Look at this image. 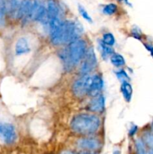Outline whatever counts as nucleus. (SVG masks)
Returning a JSON list of instances; mask_svg holds the SVG:
<instances>
[{
    "instance_id": "obj_27",
    "label": "nucleus",
    "mask_w": 153,
    "mask_h": 154,
    "mask_svg": "<svg viewBox=\"0 0 153 154\" xmlns=\"http://www.w3.org/2000/svg\"><path fill=\"white\" fill-rule=\"evenodd\" d=\"M60 154H79V153H75V152L70 151V150H64V151L62 152Z\"/></svg>"
},
{
    "instance_id": "obj_7",
    "label": "nucleus",
    "mask_w": 153,
    "mask_h": 154,
    "mask_svg": "<svg viewBox=\"0 0 153 154\" xmlns=\"http://www.w3.org/2000/svg\"><path fill=\"white\" fill-rule=\"evenodd\" d=\"M80 148L86 150H95L100 147V142L94 138H81L77 141Z\"/></svg>"
},
{
    "instance_id": "obj_18",
    "label": "nucleus",
    "mask_w": 153,
    "mask_h": 154,
    "mask_svg": "<svg viewBox=\"0 0 153 154\" xmlns=\"http://www.w3.org/2000/svg\"><path fill=\"white\" fill-rule=\"evenodd\" d=\"M102 42L108 46H113L115 44V38L112 33H105L103 35Z\"/></svg>"
},
{
    "instance_id": "obj_11",
    "label": "nucleus",
    "mask_w": 153,
    "mask_h": 154,
    "mask_svg": "<svg viewBox=\"0 0 153 154\" xmlns=\"http://www.w3.org/2000/svg\"><path fill=\"white\" fill-rule=\"evenodd\" d=\"M46 11H47L48 20L58 17L60 9L58 3L56 0H47L46 2Z\"/></svg>"
},
{
    "instance_id": "obj_15",
    "label": "nucleus",
    "mask_w": 153,
    "mask_h": 154,
    "mask_svg": "<svg viewBox=\"0 0 153 154\" xmlns=\"http://www.w3.org/2000/svg\"><path fill=\"white\" fill-rule=\"evenodd\" d=\"M111 63L116 67H120V66H124L125 61H124V57L122 55L118 54H114L110 57Z\"/></svg>"
},
{
    "instance_id": "obj_4",
    "label": "nucleus",
    "mask_w": 153,
    "mask_h": 154,
    "mask_svg": "<svg viewBox=\"0 0 153 154\" xmlns=\"http://www.w3.org/2000/svg\"><path fill=\"white\" fill-rule=\"evenodd\" d=\"M92 76L89 75H84L79 79L76 80L73 84L72 90L76 97H82L85 95L88 94L91 87Z\"/></svg>"
},
{
    "instance_id": "obj_1",
    "label": "nucleus",
    "mask_w": 153,
    "mask_h": 154,
    "mask_svg": "<svg viewBox=\"0 0 153 154\" xmlns=\"http://www.w3.org/2000/svg\"><path fill=\"white\" fill-rule=\"evenodd\" d=\"M82 29L79 23L70 20L62 22L59 26L50 32L51 42L55 45L70 43L78 39L79 35L82 33Z\"/></svg>"
},
{
    "instance_id": "obj_29",
    "label": "nucleus",
    "mask_w": 153,
    "mask_h": 154,
    "mask_svg": "<svg viewBox=\"0 0 153 154\" xmlns=\"http://www.w3.org/2000/svg\"><path fill=\"white\" fill-rule=\"evenodd\" d=\"M147 154H153V147H152V148L149 149V150H148V152L147 153Z\"/></svg>"
},
{
    "instance_id": "obj_12",
    "label": "nucleus",
    "mask_w": 153,
    "mask_h": 154,
    "mask_svg": "<svg viewBox=\"0 0 153 154\" xmlns=\"http://www.w3.org/2000/svg\"><path fill=\"white\" fill-rule=\"evenodd\" d=\"M30 51L29 45L28 41L25 38H20L16 42L15 45V53L16 55H22V54H27Z\"/></svg>"
},
{
    "instance_id": "obj_25",
    "label": "nucleus",
    "mask_w": 153,
    "mask_h": 154,
    "mask_svg": "<svg viewBox=\"0 0 153 154\" xmlns=\"http://www.w3.org/2000/svg\"><path fill=\"white\" fill-rule=\"evenodd\" d=\"M144 46H145V48L149 51L150 54L153 57V45H150V44H144Z\"/></svg>"
},
{
    "instance_id": "obj_2",
    "label": "nucleus",
    "mask_w": 153,
    "mask_h": 154,
    "mask_svg": "<svg viewBox=\"0 0 153 154\" xmlns=\"http://www.w3.org/2000/svg\"><path fill=\"white\" fill-rule=\"evenodd\" d=\"M86 51V42L76 39L69 43L67 48L60 51L58 56L64 64V69L70 71L84 58Z\"/></svg>"
},
{
    "instance_id": "obj_17",
    "label": "nucleus",
    "mask_w": 153,
    "mask_h": 154,
    "mask_svg": "<svg viewBox=\"0 0 153 154\" xmlns=\"http://www.w3.org/2000/svg\"><path fill=\"white\" fill-rule=\"evenodd\" d=\"M117 11V5L113 3L106 5L103 8V13L106 15H112Z\"/></svg>"
},
{
    "instance_id": "obj_13",
    "label": "nucleus",
    "mask_w": 153,
    "mask_h": 154,
    "mask_svg": "<svg viewBox=\"0 0 153 154\" xmlns=\"http://www.w3.org/2000/svg\"><path fill=\"white\" fill-rule=\"evenodd\" d=\"M20 2L19 0H6V12L13 17H17Z\"/></svg>"
},
{
    "instance_id": "obj_19",
    "label": "nucleus",
    "mask_w": 153,
    "mask_h": 154,
    "mask_svg": "<svg viewBox=\"0 0 153 154\" xmlns=\"http://www.w3.org/2000/svg\"><path fill=\"white\" fill-rule=\"evenodd\" d=\"M6 13V0H0V26L4 23Z\"/></svg>"
},
{
    "instance_id": "obj_6",
    "label": "nucleus",
    "mask_w": 153,
    "mask_h": 154,
    "mask_svg": "<svg viewBox=\"0 0 153 154\" xmlns=\"http://www.w3.org/2000/svg\"><path fill=\"white\" fill-rule=\"evenodd\" d=\"M0 136L2 137L3 140L6 144H13L16 138L14 127L11 124H8V123L3 124Z\"/></svg>"
},
{
    "instance_id": "obj_10",
    "label": "nucleus",
    "mask_w": 153,
    "mask_h": 154,
    "mask_svg": "<svg viewBox=\"0 0 153 154\" xmlns=\"http://www.w3.org/2000/svg\"><path fill=\"white\" fill-rule=\"evenodd\" d=\"M32 4V0H22L20 2L16 17L20 19L28 20Z\"/></svg>"
},
{
    "instance_id": "obj_31",
    "label": "nucleus",
    "mask_w": 153,
    "mask_h": 154,
    "mask_svg": "<svg viewBox=\"0 0 153 154\" xmlns=\"http://www.w3.org/2000/svg\"><path fill=\"white\" fill-rule=\"evenodd\" d=\"M113 154H120V152H119V151H118V150H116V151L114 152Z\"/></svg>"
},
{
    "instance_id": "obj_22",
    "label": "nucleus",
    "mask_w": 153,
    "mask_h": 154,
    "mask_svg": "<svg viewBox=\"0 0 153 154\" xmlns=\"http://www.w3.org/2000/svg\"><path fill=\"white\" fill-rule=\"evenodd\" d=\"M145 141L146 144L150 147V148L153 147V134L147 133L145 135Z\"/></svg>"
},
{
    "instance_id": "obj_24",
    "label": "nucleus",
    "mask_w": 153,
    "mask_h": 154,
    "mask_svg": "<svg viewBox=\"0 0 153 154\" xmlns=\"http://www.w3.org/2000/svg\"><path fill=\"white\" fill-rule=\"evenodd\" d=\"M116 75L118 78H123L124 80L128 79V75L124 70H120L119 72H117Z\"/></svg>"
},
{
    "instance_id": "obj_3",
    "label": "nucleus",
    "mask_w": 153,
    "mask_h": 154,
    "mask_svg": "<svg viewBox=\"0 0 153 154\" xmlns=\"http://www.w3.org/2000/svg\"><path fill=\"white\" fill-rule=\"evenodd\" d=\"M100 126V120L94 114H80L74 116L70 122L72 130L76 133L88 135L95 132Z\"/></svg>"
},
{
    "instance_id": "obj_28",
    "label": "nucleus",
    "mask_w": 153,
    "mask_h": 154,
    "mask_svg": "<svg viewBox=\"0 0 153 154\" xmlns=\"http://www.w3.org/2000/svg\"><path fill=\"white\" fill-rule=\"evenodd\" d=\"M79 154H97V153H92V152H89V151H83V152H81V153H80Z\"/></svg>"
},
{
    "instance_id": "obj_8",
    "label": "nucleus",
    "mask_w": 153,
    "mask_h": 154,
    "mask_svg": "<svg viewBox=\"0 0 153 154\" xmlns=\"http://www.w3.org/2000/svg\"><path fill=\"white\" fill-rule=\"evenodd\" d=\"M105 99L102 95L99 94L93 97L88 104V109L92 112H102L104 109Z\"/></svg>"
},
{
    "instance_id": "obj_21",
    "label": "nucleus",
    "mask_w": 153,
    "mask_h": 154,
    "mask_svg": "<svg viewBox=\"0 0 153 154\" xmlns=\"http://www.w3.org/2000/svg\"><path fill=\"white\" fill-rule=\"evenodd\" d=\"M78 11H79V12H80V14L81 16L82 17V18H84L86 20L88 21V22H89V23L92 22V19L91 17L89 16V14H88V12H87L86 10V9L84 8L82 5H78Z\"/></svg>"
},
{
    "instance_id": "obj_30",
    "label": "nucleus",
    "mask_w": 153,
    "mask_h": 154,
    "mask_svg": "<svg viewBox=\"0 0 153 154\" xmlns=\"http://www.w3.org/2000/svg\"><path fill=\"white\" fill-rule=\"evenodd\" d=\"M2 123H0V133H1L2 132Z\"/></svg>"
},
{
    "instance_id": "obj_14",
    "label": "nucleus",
    "mask_w": 153,
    "mask_h": 154,
    "mask_svg": "<svg viewBox=\"0 0 153 154\" xmlns=\"http://www.w3.org/2000/svg\"><path fill=\"white\" fill-rule=\"evenodd\" d=\"M121 91L122 93L123 97L125 99L127 102H130L131 99L132 93H133V90H132V87L128 82L124 81V82L122 84L121 86Z\"/></svg>"
},
{
    "instance_id": "obj_32",
    "label": "nucleus",
    "mask_w": 153,
    "mask_h": 154,
    "mask_svg": "<svg viewBox=\"0 0 153 154\" xmlns=\"http://www.w3.org/2000/svg\"><path fill=\"white\" fill-rule=\"evenodd\" d=\"M118 1H119V2H122V1H124V2H125L126 3H128V0H118Z\"/></svg>"
},
{
    "instance_id": "obj_23",
    "label": "nucleus",
    "mask_w": 153,
    "mask_h": 154,
    "mask_svg": "<svg viewBox=\"0 0 153 154\" xmlns=\"http://www.w3.org/2000/svg\"><path fill=\"white\" fill-rule=\"evenodd\" d=\"M132 35L136 39H138V40H140L141 39V32L139 29L136 27V28H134L132 29Z\"/></svg>"
},
{
    "instance_id": "obj_9",
    "label": "nucleus",
    "mask_w": 153,
    "mask_h": 154,
    "mask_svg": "<svg viewBox=\"0 0 153 154\" xmlns=\"http://www.w3.org/2000/svg\"><path fill=\"white\" fill-rule=\"evenodd\" d=\"M104 86V81L101 77L98 75H95L92 76V81L91 87H90L88 94L92 96H95L99 95L100 90H102Z\"/></svg>"
},
{
    "instance_id": "obj_5",
    "label": "nucleus",
    "mask_w": 153,
    "mask_h": 154,
    "mask_svg": "<svg viewBox=\"0 0 153 154\" xmlns=\"http://www.w3.org/2000/svg\"><path fill=\"white\" fill-rule=\"evenodd\" d=\"M96 65H97V58L94 49L90 48L89 49L87 50L86 54L84 57L83 61L80 69V73L82 75H88L95 68Z\"/></svg>"
},
{
    "instance_id": "obj_26",
    "label": "nucleus",
    "mask_w": 153,
    "mask_h": 154,
    "mask_svg": "<svg viewBox=\"0 0 153 154\" xmlns=\"http://www.w3.org/2000/svg\"><path fill=\"white\" fill-rule=\"evenodd\" d=\"M136 131H137V126H133L131 128H130V131H129V135H130V136H133V135L136 133Z\"/></svg>"
},
{
    "instance_id": "obj_16",
    "label": "nucleus",
    "mask_w": 153,
    "mask_h": 154,
    "mask_svg": "<svg viewBox=\"0 0 153 154\" xmlns=\"http://www.w3.org/2000/svg\"><path fill=\"white\" fill-rule=\"evenodd\" d=\"M100 48H101V53H102V57L104 59H106L109 56L112 55L113 54V50L108 45H105L103 42H100Z\"/></svg>"
},
{
    "instance_id": "obj_33",
    "label": "nucleus",
    "mask_w": 153,
    "mask_h": 154,
    "mask_svg": "<svg viewBox=\"0 0 153 154\" xmlns=\"http://www.w3.org/2000/svg\"><path fill=\"white\" fill-rule=\"evenodd\" d=\"M152 129H153V123H152Z\"/></svg>"
},
{
    "instance_id": "obj_20",
    "label": "nucleus",
    "mask_w": 153,
    "mask_h": 154,
    "mask_svg": "<svg viewBox=\"0 0 153 154\" xmlns=\"http://www.w3.org/2000/svg\"><path fill=\"white\" fill-rule=\"evenodd\" d=\"M136 152L137 154H147L146 150L145 144L143 141L140 139H137L136 141Z\"/></svg>"
}]
</instances>
